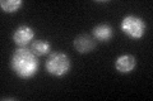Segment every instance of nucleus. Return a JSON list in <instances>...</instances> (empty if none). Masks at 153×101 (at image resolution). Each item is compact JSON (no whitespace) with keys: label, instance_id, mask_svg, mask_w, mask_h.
<instances>
[{"label":"nucleus","instance_id":"1","mask_svg":"<svg viewBox=\"0 0 153 101\" xmlns=\"http://www.w3.org/2000/svg\"><path fill=\"white\" fill-rule=\"evenodd\" d=\"M10 67L19 78L30 80L38 72V57L27 48H17L10 58Z\"/></svg>","mask_w":153,"mask_h":101},{"label":"nucleus","instance_id":"2","mask_svg":"<svg viewBox=\"0 0 153 101\" xmlns=\"http://www.w3.org/2000/svg\"><path fill=\"white\" fill-rule=\"evenodd\" d=\"M71 67V62L68 54L63 52H54L49 56L46 61V71L47 73L54 77H64L69 73Z\"/></svg>","mask_w":153,"mask_h":101},{"label":"nucleus","instance_id":"3","mask_svg":"<svg viewBox=\"0 0 153 101\" xmlns=\"http://www.w3.org/2000/svg\"><path fill=\"white\" fill-rule=\"evenodd\" d=\"M120 29L124 34L131 39H140L146 34L147 24L143 20V18L134 15V14H129L123 18L120 23Z\"/></svg>","mask_w":153,"mask_h":101},{"label":"nucleus","instance_id":"4","mask_svg":"<svg viewBox=\"0 0 153 101\" xmlns=\"http://www.w3.org/2000/svg\"><path fill=\"white\" fill-rule=\"evenodd\" d=\"M33 38H35V31L32 27L26 24L19 25L13 33V42L21 48H26L31 41H33Z\"/></svg>","mask_w":153,"mask_h":101},{"label":"nucleus","instance_id":"5","mask_svg":"<svg viewBox=\"0 0 153 101\" xmlns=\"http://www.w3.org/2000/svg\"><path fill=\"white\" fill-rule=\"evenodd\" d=\"M135 65L137 61L133 54H121L115 60V70L123 75H128L133 72V70L135 68Z\"/></svg>","mask_w":153,"mask_h":101},{"label":"nucleus","instance_id":"6","mask_svg":"<svg viewBox=\"0 0 153 101\" xmlns=\"http://www.w3.org/2000/svg\"><path fill=\"white\" fill-rule=\"evenodd\" d=\"M73 46L76 52H79L80 54H85L94 49L96 39L88 34H80L74 39Z\"/></svg>","mask_w":153,"mask_h":101},{"label":"nucleus","instance_id":"7","mask_svg":"<svg viewBox=\"0 0 153 101\" xmlns=\"http://www.w3.org/2000/svg\"><path fill=\"white\" fill-rule=\"evenodd\" d=\"M93 38L98 42H108L114 36V29L110 24L101 23L97 24L96 27H93L92 29Z\"/></svg>","mask_w":153,"mask_h":101},{"label":"nucleus","instance_id":"8","mask_svg":"<svg viewBox=\"0 0 153 101\" xmlns=\"http://www.w3.org/2000/svg\"><path fill=\"white\" fill-rule=\"evenodd\" d=\"M30 49L32 51V53L36 54L37 57H42V56H46L47 53H50L51 44H50L49 41L37 39V41H33L31 43V48H30Z\"/></svg>","mask_w":153,"mask_h":101},{"label":"nucleus","instance_id":"9","mask_svg":"<svg viewBox=\"0 0 153 101\" xmlns=\"http://www.w3.org/2000/svg\"><path fill=\"white\" fill-rule=\"evenodd\" d=\"M23 5L22 0H3L0 1V7H1V10L4 13L12 14V13H17L21 7Z\"/></svg>","mask_w":153,"mask_h":101}]
</instances>
